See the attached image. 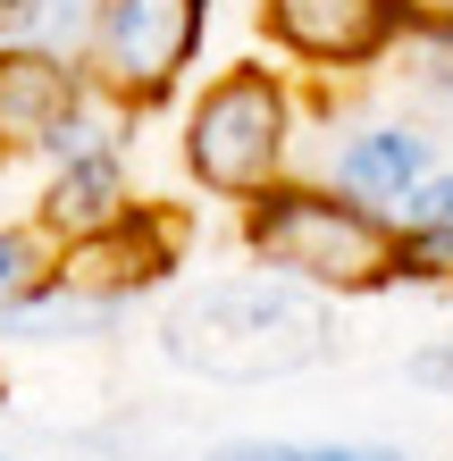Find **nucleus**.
Listing matches in <instances>:
<instances>
[{
  "mask_svg": "<svg viewBox=\"0 0 453 461\" xmlns=\"http://www.w3.org/2000/svg\"><path fill=\"white\" fill-rule=\"evenodd\" d=\"M202 34H210V0H101L93 34H85L93 85L143 118L185 93V76L202 59Z\"/></svg>",
  "mask_w": 453,
  "mask_h": 461,
  "instance_id": "obj_4",
  "label": "nucleus"
},
{
  "mask_svg": "<svg viewBox=\"0 0 453 461\" xmlns=\"http://www.w3.org/2000/svg\"><path fill=\"white\" fill-rule=\"evenodd\" d=\"M177 260H185V227L168 219V210H151L135 202L126 219H110L101 235L85 243H68V277L76 285H93V294H118V303H135V294H151L159 277H177Z\"/></svg>",
  "mask_w": 453,
  "mask_h": 461,
  "instance_id": "obj_7",
  "label": "nucleus"
},
{
  "mask_svg": "<svg viewBox=\"0 0 453 461\" xmlns=\"http://www.w3.org/2000/svg\"><path fill=\"white\" fill-rule=\"evenodd\" d=\"M126 319L118 294H93L76 285L68 268H42L17 303H0V336H34V344H59V336H110Z\"/></svg>",
  "mask_w": 453,
  "mask_h": 461,
  "instance_id": "obj_10",
  "label": "nucleus"
},
{
  "mask_svg": "<svg viewBox=\"0 0 453 461\" xmlns=\"http://www.w3.org/2000/svg\"><path fill=\"white\" fill-rule=\"evenodd\" d=\"M420 17H429V0H260V34L319 76L386 68L420 34Z\"/></svg>",
  "mask_w": 453,
  "mask_h": 461,
  "instance_id": "obj_5",
  "label": "nucleus"
},
{
  "mask_svg": "<svg viewBox=\"0 0 453 461\" xmlns=\"http://www.w3.org/2000/svg\"><path fill=\"white\" fill-rule=\"evenodd\" d=\"M42 235H25V227H0V303H17V294L25 285H34L42 277Z\"/></svg>",
  "mask_w": 453,
  "mask_h": 461,
  "instance_id": "obj_13",
  "label": "nucleus"
},
{
  "mask_svg": "<svg viewBox=\"0 0 453 461\" xmlns=\"http://www.w3.org/2000/svg\"><path fill=\"white\" fill-rule=\"evenodd\" d=\"M202 461H412L403 445H311V437H244Z\"/></svg>",
  "mask_w": 453,
  "mask_h": 461,
  "instance_id": "obj_12",
  "label": "nucleus"
},
{
  "mask_svg": "<svg viewBox=\"0 0 453 461\" xmlns=\"http://www.w3.org/2000/svg\"><path fill=\"white\" fill-rule=\"evenodd\" d=\"M126 210H135V185H126V143H101V151L59 159V176H50V194H42V235L85 243V235H101L110 219H126Z\"/></svg>",
  "mask_w": 453,
  "mask_h": 461,
  "instance_id": "obj_9",
  "label": "nucleus"
},
{
  "mask_svg": "<svg viewBox=\"0 0 453 461\" xmlns=\"http://www.w3.org/2000/svg\"><path fill=\"white\" fill-rule=\"evenodd\" d=\"M85 93H93V59L50 42H0V159L42 151Z\"/></svg>",
  "mask_w": 453,
  "mask_h": 461,
  "instance_id": "obj_6",
  "label": "nucleus"
},
{
  "mask_svg": "<svg viewBox=\"0 0 453 461\" xmlns=\"http://www.w3.org/2000/svg\"><path fill=\"white\" fill-rule=\"evenodd\" d=\"M437 143H445V134H437L429 118H361V126H344V143L328 151V185H344V194L394 210L429 168H445Z\"/></svg>",
  "mask_w": 453,
  "mask_h": 461,
  "instance_id": "obj_8",
  "label": "nucleus"
},
{
  "mask_svg": "<svg viewBox=\"0 0 453 461\" xmlns=\"http://www.w3.org/2000/svg\"><path fill=\"white\" fill-rule=\"evenodd\" d=\"M294 85H285L277 68H227L210 76L194 93V110H185V176L202 185L210 202H252L260 185L285 176V159H294Z\"/></svg>",
  "mask_w": 453,
  "mask_h": 461,
  "instance_id": "obj_3",
  "label": "nucleus"
},
{
  "mask_svg": "<svg viewBox=\"0 0 453 461\" xmlns=\"http://www.w3.org/2000/svg\"><path fill=\"white\" fill-rule=\"evenodd\" d=\"M0 461H17V453H0Z\"/></svg>",
  "mask_w": 453,
  "mask_h": 461,
  "instance_id": "obj_16",
  "label": "nucleus"
},
{
  "mask_svg": "<svg viewBox=\"0 0 453 461\" xmlns=\"http://www.w3.org/2000/svg\"><path fill=\"white\" fill-rule=\"evenodd\" d=\"M42 34V0H0V42H34Z\"/></svg>",
  "mask_w": 453,
  "mask_h": 461,
  "instance_id": "obj_15",
  "label": "nucleus"
},
{
  "mask_svg": "<svg viewBox=\"0 0 453 461\" xmlns=\"http://www.w3.org/2000/svg\"><path fill=\"white\" fill-rule=\"evenodd\" d=\"M244 252L311 294H386L403 285V227L394 210L344 194L328 176H277L244 202Z\"/></svg>",
  "mask_w": 453,
  "mask_h": 461,
  "instance_id": "obj_2",
  "label": "nucleus"
},
{
  "mask_svg": "<svg viewBox=\"0 0 453 461\" xmlns=\"http://www.w3.org/2000/svg\"><path fill=\"white\" fill-rule=\"evenodd\" d=\"M159 352L185 377H210V386H269V377L328 361L336 319H328V294L260 268V277H219V285L185 294L159 319Z\"/></svg>",
  "mask_w": 453,
  "mask_h": 461,
  "instance_id": "obj_1",
  "label": "nucleus"
},
{
  "mask_svg": "<svg viewBox=\"0 0 453 461\" xmlns=\"http://www.w3.org/2000/svg\"><path fill=\"white\" fill-rule=\"evenodd\" d=\"M412 386H429V394L453 402V336H437V344H420V352H412Z\"/></svg>",
  "mask_w": 453,
  "mask_h": 461,
  "instance_id": "obj_14",
  "label": "nucleus"
},
{
  "mask_svg": "<svg viewBox=\"0 0 453 461\" xmlns=\"http://www.w3.org/2000/svg\"><path fill=\"white\" fill-rule=\"evenodd\" d=\"M403 227V285H445L453 277V168H429L394 202Z\"/></svg>",
  "mask_w": 453,
  "mask_h": 461,
  "instance_id": "obj_11",
  "label": "nucleus"
}]
</instances>
